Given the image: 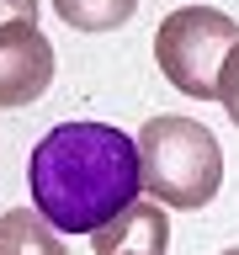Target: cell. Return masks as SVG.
Here are the masks:
<instances>
[{
  "label": "cell",
  "instance_id": "cell-2",
  "mask_svg": "<svg viewBox=\"0 0 239 255\" xmlns=\"http://www.w3.org/2000/svg\"><path fill=\"white\" fill-rule=\"evenodd\" d=\"M138 175L159 207L197 213L223 186V149L197 117H149L138 133Z\"/></svg>",
  "mask_w": 239,
  "mask_h": 255
},
{
  "label": "cell",
  "instance_id": "cell-1",
  "mask_svg": "<svg viewBox=\"0 0 239 255\" xmlns=\"http://www.w3.org/2000/svg\"><path fill=\"white\" fill-rule=\"evenodd\" d=\"M27 186L32 207L59 234H96L138 202V143L112 123H59L32 149Z\"/></svg>",
  "mask_w": 239,
  "mask_h": 255
},
{
  "label": "cell",
  "instance_id": "cell-3",
  "mask_svg": "<svg viewBox=\"0 0 239 255\" xmlns=\"http://www.w3.org/2000/svg\"><path fill=\"white\" fill-rule=\"evenodd\" d=\"M239 43L234 16L213 11V5H175L154 32V64L175 91L197 96V101H218V75Z\"/></svg>",
  "mask_w": 239,
  "mask_h": 255
},
{
  "label": "cell",
  "instance_id": "cell-6",
  "mask_svg": "<svg viewBox=\"0 0 239 255\" xmlns=\"http://www.w3.org/2000/svg\"><path fill=\"white\" fill-rule=\"evenodd\" d=\"M0 255H69V250L37 207H11L0 213Z\"/></svg>",
  "mask_w": 239,
  "mask_h": 255
},
{
  "label": "cell",
  "instance_id": "cell-10",
  "mask_svg": "<svg viewBox=\"0 0 239 255\" xmlns=\"http://www.w3.org/2000/svg\"><path fill=\"white\" fill-rule=\"evenodd\" d=\"M223 255H239V250H223Z\"/></svg>",
  "mask_w": 239,
  "mask_h": 255
},
{
  "label": "cell",
  "instance_id": "cell-9",
  "mask_svg": "<svg viewBox=\"0 0 239 255\" xmlns=\"http://www.w3.org/2000/svg\"><path fill=\"white\" fill-rule=\"evenodd\" d=\"M43 11V0H0V27H11V21H37Z\"/></svg>",
  "mask_w": 239,
  "mask_h": 255
},
{
  "label": "cell",
  "instance_id": "cell-5",
  "mask_svg": "<svg viewBox=\"0 0 239 255\" xmlns=\"http://www.w3.org/2000/svg\"><path fill=\"white\" fill-rule=\"evenodd\" d=\"M170 245V218L159 202H127L107 229L91 234L96 255H165Z\"/></svg>",
  "mask_w": 239,
  "mask_h": 255
},
{
  "label": "cell",
  "instance_id": "cell-4",
  "mask_svg": "<svg viewBox=\"0 0 239 255\" xmlns=\"http://www.w3.org/2000/svg\"><path fill=\"white\" fill-rule=\"evenodd\" d=\"M53 85V43L37 21H11L0 27V112L32 107Z\"/></svg>",
  "mask_w": 239,
  "mask_h": 255
},
{
  "label": "cell",
  "instance_id": "cell-8",
  "mask_svg": "<svg viewBox=\"0 0 239 255\" xmlns=\"http://www.w3.org/2000/svg\"><path fill=\"white\" fill-rule=\"evenodd\" d=\"M218 101L239 128V43H234V53H229V64H223V75H218Z\"/></svg>",
  "mask_w": 239,
  "mask_h": 255
},
{
  "label": "cell",
  "instance_id": "cell-7",
  "mask_svg": "<svg viewBox=\"0 0 239 255\" xmlns=\"http://www.w3.org/2000/svg\"><path fill=\"white\" fill-rule=\"evenodd\" d=\"M53 11L75 32H117L133 21L138 0H53Z\"/></svg>",
  "mask_w": 239,
  "mask_h": 255
}]
</instances>
